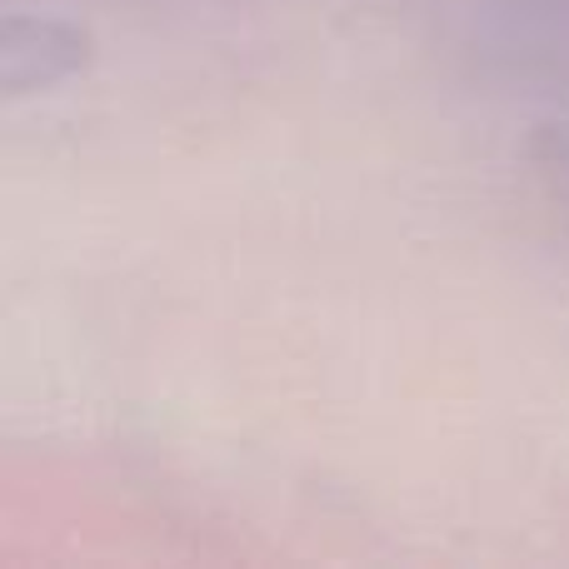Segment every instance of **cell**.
Wrapping results in <instances>:
<instances>
[{"instance_id": "1", "label": "cell", "mask_w": 569, "mask_h": 569, "mask_svg": "<svg viewBox=\"0 0 569 569\" xmlns=\"http://www.w3.org/2000/svg\"><path fill=\"white\" fill-rule=\"evenodd\" d=\"M6 90L20 96L30 86H50L80 60V36L46 16H10L6 20Z\"/></svg>"}]
</instances>
